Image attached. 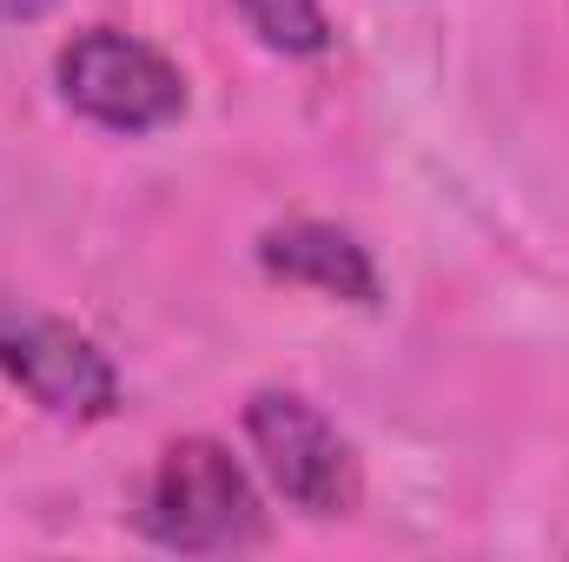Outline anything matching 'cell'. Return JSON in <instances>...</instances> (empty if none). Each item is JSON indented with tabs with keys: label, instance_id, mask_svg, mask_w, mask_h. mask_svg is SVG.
<instances>
[{
	"label": "cell",
	"instance_id": "cell-6",
	"mask_svg": "<svg viewBox=\"0 0 569 562\" xmlns=\"http://www.w3.org/2000/svg\"><path fill=\"white\" fill-rule=\"evenodd\" d=\"M239 20L252 27V40L266 53H284V60L331 53V20L318 0H239Z\"/></svg>",
	"mask_w": 569,
	"mask_h": 562
},
{
	"label": "cell",
	"instance_id": "cell-2",
	"mask_svg": "<svg viewBox=\"0 0 569 562\" xmlns=\"http://www.w3.org/2000/svg\"><path fill=\"white\" fill-rule=\"evenodd\" d=\"M53 87L80 120H93L100 133H120V140L166 133L186 113V73L127 27L73 33L53 53Z\"/></svg>",
	"mask_w": 569,
	"mask_h": 562
},
{
	"label": "cell",
	"instance_id": "cell-5",
	"mask_svg": "<svg viewBox=\"0 0 569 562\" xmlns=\"http://www.w3.org/2000/svg\"><path fill=\"white\" fill-rule=\"evenodd\" d=\"M259 265L284 284H305V291H325L338 304H378V265L371 252L331 225V219H284L259 239Z\"/></svg>",
	"mask_w": 569,
	"mask_h": 562
},
{
	"label": "cell",
	"instance_id": "cell-3",
	"mask_svg": "<svg viewBox=\"0 0 569 562\" xmlns=\"http://www.w3.org/2000/svg\"><path fill=\"white\" fill-rule=\"evenodd\" d=\"M246 443L266 470V483L279 490L298 516H351L365 496V470L358 450L345 443V430L325 418L311 398L298 391H252L246 398Z\"/></svg>",
	"mask_w": 569,
	"mask_h": 562
},
{
	"label": "cell",
	"instance_id": "cell-4",
	"mask_svg": "<svg viewBox=\"0 0 569 562\" xmlns=\"http://www.w3.org/2000/svg\"><path fill=\"white\" fill-rule=\"evenodd\" d=\"M0 378L60 423H107L120 411L113 358L87 331H73L67 318H47V311L0 304Z\"/></svg>",
	"mask_w": 569,
	"mask_h": 562
},
{
	"label": "cell",
	"instance_id": "cell-7",
	"mask_svg": "<svg viewBox=\"0 0 569 562\" xmlns=\"http://www.w3.org/2000/svg\"><path fill=\"white\" fill-rule=\"evenodd\" d=\"M60 0H0V20H40V13H53Z\"/></svg>",
	"mask_w": 569,
	"mask_h": 562
},
{
	"label": "cell",
	"instance_id": "cell-1",
	"mask_svg": "<svg viewBox=\"0 0 569 562\" xmlns=\"http://www.w3.org/2000/svg\"><path fill=\"white\" fill-rule=\"evenodd\" d=\"M133 523L159 550L179 556H239V550H266L272 536L252 470L219 436H179L159 450Z\"/></svg>",
	"mask_w": 569,
	"mask_h": 562
}]
</instances>
